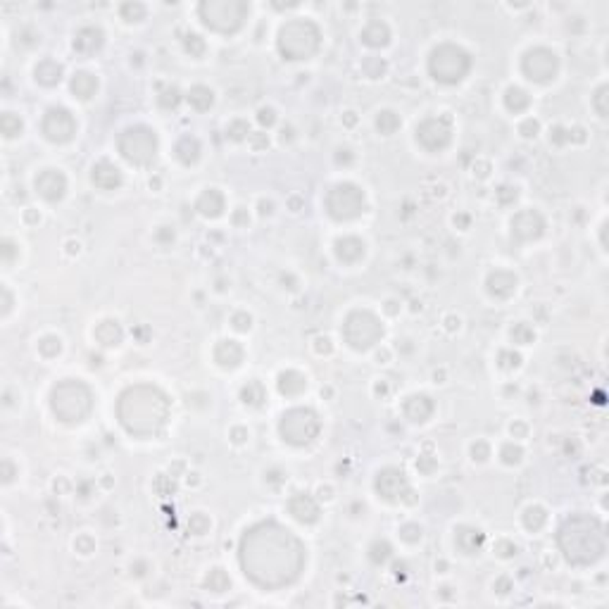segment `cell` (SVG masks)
<instances>
[{
    "mask_svg": "<svg viewBox=\"0 0 609 609\" xmlns=\"http://www.w3.org/2000/svg\"><path fill=\"white\" fill-rule=\"evenodd\" d=\"M317 29L309 22H291L281 31V53L291 60H302L317 48Z\"/></svg>",
    "mask_w": 609,
    "mask_h": 609,
    "instance_id": "6da1fadb",
    "label": "cell"
},
{
    "mask_svg": "<svg viewBox=\"0 0 609 609\" xmlns=\"http://www.w3.org/2000/svg\"><path fill=\"white\" fill-rule=\"evenodd\" d=\"M469 69V55L462 48L443 46L433 53L431 57V72L441 81H459L462 74Z\"/></svg>",
    "mask_w": 609,
    "mask_h": 609,
    "instance_id": "7a4b0ae2",
    "label": "cell"
},
{
    "mask_svg": "<svg viewBox=\"0 0 609 609\" xmlns=\"http://www.w3.org/2000/svg\"><path fill=\"white\" fill-rule=\"evenodd\" d=\"M200 12L205 17V24H209V27L214 29H222V31H229V29L241 27L248 8L243 3H205Z\"/></svg>",
    "mask_w": 609,
    "mask_h": 609,
    "instance_id": "3957f363",
    "label": "cell"
},
{
    "mask_svg": "<svg viewBox=\"0 0 609 609\" xmlns=\"http://www.w3.org/2000/svg\"><path fill=\"white\" fill-rule=\"evenodd\" d=\"M317 428H319L317 419H314V414L307 412V409H293V412H288L286 417H283V424H281V433L286 436V441L298 443V445L312 441Z\"/></svg>",
    "mask_w": 609,
    "mask_h": 609,
    "instance_id": "277c9868",
    "label": "cell"
},
{
    "mask_svg": "<svg viewBox=\"0 0 609 609\" xmlns=\"http://www.w3.org/2000/svg\"><path fill=\"white\" fill-rule=\"evenodd\" d=\"M122 153L136 164H146L155 157V136L148 129H129L122 136Z\"/></svg>",
    "mask_w": 609,
    "mask_h": 609,
    "instance_id": "5b68a950",
    "label": "cell"
},
{
    "mask_svg": "<svg viewBox=\"0 0 609 609\" xmlns=\"http://www.w3.org/2000/svg\"><path fill=\"white\" fill-rule=\"evenodd\" d=\"M346 336L355 348H369L381 336V324L369 312H355L346 324Z\"/></svg>",
    "mask_w": 609,
    "mask_h": 609,
    "instance_id": "8992f818",
    "label": "cell"
},
{
    "mask_svg": "<svg viewBox=\"0 0 609 609\" xmlns=\"http://www.w3.org/2000/svg\"><path fill=\"white\" fill-rule=\"evenodd\" d=\"M364 198L355 186L346 183V186L333 188V193L328 196V212L336 219H352L362 212Z\"/></svg>",
    "mask_w": 609,
    "mask_h": 609,
    "instance_id": "52a82bcc",
    "label": "cell"
},
{
    "mask_svg": "<svg viewBox=\"0 0 609 609\" xmlns=\"http://www.w3.org/2000/svg\"><path fill=\"white\" fill-rule=\"evenodd\" d=\"M74 400H88V391L79 383H62L53 391V409L62 422H81L79 409H74Z\"/></svg>",
    "mask_w": 609,
    "mask_h": 609,
    "instance_id": "ba28073f",
    "label": "cell"
},
{
    "mask_svg": "<svg viewBox=\"0 0 609 609\" xmlns=\"http://www.w3.org/2000/svg\"><path fill=\"white\" fill-rule=\"evenodd\" d=\"M43 133H46L51 141H69L74 133V119L72 114L64 107H53L48 109L46 119H43Z\"/></svg>",
    "mask_w": 609,
    "mask_h": 609,
    "instance_id": "9c48e42d",
    "label": "cell"
},
{
    "mask_svg": "<svg viewBox=\"0 0 609 609\" xmlns=\"http://www.w3.org/2000/svg\"><path fill=\"white\" fill-rule=\"evenodd\" d=\"M555 55L550 51H531L526 55V62H523V69H526L528 79H536V81H545L555 74Z\"/></svg>",
    "mask_w": 609,
    "mask_h": 609,
    "instance_id": "30bf717a",
    "label": "cell"
},
{
    "mask_svg": "<svg viewBox=\"0 0 609 609\" xmlns=\"http://www.w3.org/2000/svg\"><path fill=\"white\" fill-rule=\"evenodd\" d=\"M417 138L426 148L436 151V148H443L448 143V138H450V129H448L441 119H428V122H424L422 127L417 129Z\"/></svg>",
    "mask_w": 609,
    "mask_h": 609,
    "instance_id": "8fae6325",
    "label": "cell"
},
{
    "mask_svg": "<svg viewBox=\"0 0 609 609\" xmlns=\"http://www.w3.org/2000/svg\"><path fill=\"white\" fill-rule=\"evenodd\" d=\"M64 186H67L64 177L60 172H55V169H46V172H41L36 177V188L46 200H60L64 193Z\"/></svg>",
    "mask_w": 609,
    "mask_h": 609,
    "instance_id": "7c38bea8",
    "label": "cell"
},
{
    "mask_svg": "<svg viewBox=\"0 0 609 609\" xmlns=\"http://www.w3.org/2000/svg\"><path fill=\"white\" fill-rule=\"evenodd\" d=\"M124 400L133 402V405H136V409H138V412H141V414L146 412V407H141V400H138V398H136V393H133V391H129L127 396H124ZM146 405L151 407V414H148V417H146V422H151V426H153V431H155V424H162V422H164V414H155V407H153L155 402L151 400V398H146ZM141 422H143L141 417L131 419V422L127 424V428H129V431H136V433H141Z\"/></svg>",
    "mask_w": 609,
    "mask_h": 609,
    "instance_id": "4fadbf2b",
    "label": "cell"
},
{
    "mask_svg": "<svg viewBox=\"0 0 609 609\" xmlns=\"http://www.w3.org/2000/svg\"><path fill=\"white\" fill-rule=\"evenodd\" d=\"M93 183L101 188H114L122 183V174L114 164L109 162H101L93 167Z\"/></svg>",
    "mask_w": 609,
    "mask_h": 609,
    "instance_id": "5bb4252c",
    "label": "cell"
},
{
    "mask_svg": "<svg viewBox=\"0 0 609 609\" xmlns=\"http://www.w3.org/2000/svg\"><path fill=\"white\" fill-rule=\"evenodd\" d=\"M378 491L386 497H396L400 495V488L405 486V478H402V471H396V469H386L383 474H378Z\"/></svg>",
    "mask_w": 609,
    "mask_h": 609,
    "instance_id": "9a60e30c",
    "label": "cell"
},
{
    "mask_svg": "<svg viewBox=\"0 0 609 609\" xmlns=\"http://www.w3.org/2000/svg\"><path fill=\"white\" fill-rule=\"evenodd\" d=\"M101 43H103L101 29H93V27L81 29V31L77 34V38H74V48H77V51H81V53L98 51V48H101Z\"/></svg>",
    "mask_w": 609,
    "mask_h": 609,
    "instance_id": "2e32d148",
    "label": "cell"
},
{
    "mask_svg": "<svg viewBox=\"0 0 609 609\" xmlns=\"http://www.w3.org/2000/svg\"><path fill=\"white\" fill-rule=\"evenodd\" d=\"M291 512L296 514L300 521H314L317 519V505H314L309 497L304 495H298L291 500Z\"/></svg>",
    "mask_w": 609,
    "mask_h": 609,
    "instance_id": "e0dca14e",
    "label": "cell"
},
{
    "mask_svg": "<svg viewBox=\"0 0 609 609\" xmlns=\"http://www.w3.org/2000/svg\"><path fill=\"white\" fill-rule=\"evenodd\" d=\"M60 74H62V69H60V64H55L53 60H46V62H41L36 67V79L41 83H46V86H53V83L60 81Z\"/></svg>",
    "mask_w": 609,
    "mask_h": 609,
    "instance_id": "ac0fdd59",
    "label": "cell"
},
{
    "mask_svg": "<svg viewBox=\"0 0 609 609\" xmlns=\"http://www.w3.org/2000/svg\"><path fill=\"white\" fill-rule=\"evenodd\" d=\"M96 79L91 77V74H86V72H79L77 77H74V81H72V91L77 93L79 98H91V93L96 91Z\"/></svg>",
    "mask_w": 609,
    "mask_h": 609,
    "instance_id": "d6986e66",
    "label": "cell"
},
{
    "mask_svg": "<svg viewBox=\"0 0 609 609\" xmlns=\"http://www.w3.org/2000/svg\"><path fill=\"white\" fill-rule=\"evenodd\" d=\"M362 38L369 43V46H383V43L388 41V29H386V24H381V22H372L367 29H364Z\"/></svg>",
    "mask_w": 609,
    "mask_h": 609,
    "instance_id": "ffe728a7",
    "label": "cell"
},
{
    "mask_svg": "<svg viewBox=\"0 0 609 609\" xmlns=\"http://www.w3.org/2000/svg\"><path fill=\"white\" fill-rule=\"evenodd\" d=\"M364 246L357 241V238H346V241H338V255L348 262H355L357 257H362Z\"/></svg>",
    "mask_w": 609,
    "mask_h": 609,
    "instance_id": "44dd1931",
    "label": "cell"
},
{
    "mask_svg": "<svg viewBox=\"0 0 609 609\" xmlns=\"http://www.w3.org/2000/svg\"><path fill=\"white\" fill-rule=\"evenodd\" d=\"M0 129H3V133H5V136H8V138L17 136V133L22 131V119L14 117L12 112H5V114H3V119H0Z\"/></svg>",
    "mask_w": 609,
    "mask_h": 609,
    "instance_id": "7402d4cb",
    "label": "cell"
},
{
    "mask_svg": "<svg viewBox=\"0 0 609 609\" xmlns=\"http://www.w3.org/2000/svg\"><path fill=\"white\" fill-rule=\"evenodd\" d=\"M191 103L196 105L198 109H207L209 105H212V91H207V88L198 86L191 91Z\"/></svg>",
    "mask_w": 609,
    "mask_h": 609,
    "instance_id": "603a6c76",
    "label": "cell"
},
{
    "mask_svg": "<svg viewBox=\"0 0 609 609\" xmlns=\"http://www.w3.org/2000/svg\"><path fill=\"white\" fill-rule=\"evenodd\" d=\"M507 103H509V107L519 109V107H523V105L528 103V98H526V93L519 91V88H509V91H507Z\"/></svg>",
    "mask_w": 609,
    "mask_h": 609,
    "instance_id": "cb8c5ba5",
    "label": "cell"
},
{
    "mask_svg": "<svg viewBox=\"0 0 609 609\" xmlns=\"http://www.w3.org/2000/svg\"><path fill=\"white\" fill-rule=\"evenodd\" d=\"M398 124H400V122H398V117L393 112H383L381 117H378V129H381L383 133H391Z\"/></svg>",
    "mask_w": 609,
    "mask_h": 609,
    "instance_id": "d4e9b609",
    "label": "cell"
},
{
    "mask_svg": "<svg viewBox=\"0 0 609 609\" xmlns=\"http://www.w3.org/2000/svg\"><path fill=\"white\" fill-rule=\"evenodd\" d=\"M212 198H217V200H222V196H219L217 191H212ZM205 200H209V193H207V196H203V200L198 203V207H200L205 214H209V209L205 207ZM209 207H212V217H214V214H219V212H222V205H209Z\"/></svg>",
    "mask_w": 609,
    "mask_h": 609,
    "instance_id": "484cf974",
    "label": "cell"
},
{
    "mask_svg": "<svg viewBox=\"0 0 609 609\" xmlns=\"http://www.w3.org/2000/svg\"><path fill=\"white\" fill-rule=\"evenodd\" d=\"M124 14H131V17H143V12H146V10H143V5H124V10H122Z\"/></svg>",
    "mask_w": 609,
    "mask_h": 609,
    "instance_id": "4316f807",
    "label": "cell"
},
{
    "mask_svg": "<svg viewBox=\"0 0 609 609\" xmlns=\"http://www.w3.org/2000/svg\"><path fill=\"white\" fill-rule=\"evenodd\" d=\"M259 119H262V122H267V124H272L274 122V112H272V109H262Z\"/></svg>",
    "mask_w": 609,
    "mask_h": 609,
    "instance_id": "83f0119b",
    "label": "cell"
},
{
    "mask_svg": "<svg viewBox=\"0 0 609 609\" xmlns=\"http://www.w3.org/2000/svg\"><path fill=\"white\" fill-rule=\"evenodd\" d=\"M10 255H12V246H10V243H5V259H10Z\"/></svg>",
    "mask_w": 609,
    "mask_h": 609,
    "instance_id": "f1b7e54d",
    "label": "cell"
}]
</instances>
